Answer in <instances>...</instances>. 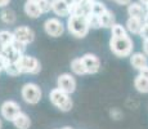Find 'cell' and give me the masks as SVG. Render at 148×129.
<instances>
[{"instance_id": "obj_28", "label": "cell", "mask_w": 148, "mask_h": 129, "mask_svg": "<svg viewBox=\"0 0 148 129\" xmlns=\"http://www.w3.org/2000/svg\"><path fill=\"white\" fill-rule=\"evenodd\" d=\"M12 47H13L17 52H18L19 54H22V56H23L25 52H26L27 45H26V44H23V43H21V41H18V40H14L13 44H12Z\"/></svg>"}, {"instance_id": "obj_10", "label": "cell", "mask_w": 148, "mask_h": 129, "mask_svg": "<svg viewBox=\"0 0 148 129\" xmlns=\"http://www.w3.org/2000/svg\"><path fill=\"white\" fill-rule=\"evenodd\" d=\"M82 63L85 66V70H86V74H97L101 68V61L99 58L93 53H86L81 57Z\"/></svg>"}, {"instance_id": "obj_5", "label": "cell", "mask_w": 148, "mask_h": 129, "mask_svg": "<svg viewBox=\"0 0 148 129\" xmlns=\"http://www.w3.org/2000/svg\"><path fill=\"white\" fill-rule=\"evenodd\" d=\"M17 66H18L21 74H31V75H36L41 71V65L39 62V59L36 57L32 56H27V54H23L21 56V58L17 62Z\"/></svg>"}, {"instance_id": "obj_19", "label": "cell", "mask_w": 148, "mask_h": 129, "mask_svg": "<svg viewBox=\"0 0 148 129\" xmlns=\"http://www.w3.org/2000/svg\"><path fill=\"white\" fill-rule=\"evenodd\" d=\"M71 71H72L75 75L77 76H81V75H85L86 74V70H85V66L82 63V59L81 57H76L71 61Z\"/></svg>"}, {"instance_id": "obj_35", "label": "cell", "mask_w": 148, "mask_h": 129, "mask_svg": "<svg viewBox=\"0 0 148 129\" xmlns=\"http://www.w3.org/2000/svg\"><path fill=\"white\" fill-rule=\"evenodd\" d=\"M95 0H73V4H77V3H94Z\"/></svg>"}, {"instance_id": "obj_32", "label": "cell", "mask_w": 148, "mask_h": 129, "mask_svg": "<svg viewBox=\"0 0 148 129\" xmlns=\"http://www.w3.org/2000/svg\"><path fill=\"white\" fill-rule=\"evenodd\" d=\"M117 4H120V5H129V4H132V0H115Z\"/></svg>"}, {"instance_id": "obj_26", "label": "cell", "mask_w": 148, "mask_h": 129, "mask_svg": "<svg viewBox=\"0 0 148 129\" xmlns=\"http://www.w3.org/2000/svg\"><path fill=\"white\" fill-rule=\"evenodd\" d=\"M86 19H88V23H89L90 28H99V27H102V26H101V19H99V17L95 16V14H89V16L86 17Z\"/></svg>"}, {"instance_id": "obj_3", "label": "cell", "mask_w": 148, "mask_h": 129, "mask_svg": "<svg viewBox=\"0 0 148 129\" xmlns=\"http://www.w3.org/2000/svg\"><path fill=\"white\" fill-rule=\"evenodd\" d=\"M110 48L112 50V53L117 57H130L133 53V40L129 36H124V38H115L112 36L110 40Z\"/></svg>"}, {"instance_id": "obj_42", "label": "cell", "mask_w": 148, "mask_h": 129, "mask_svg": "<svg viewBox=\"0 0 148 129\" xmlns=\"http://www.w3.org/2000/svg\"><path fill=\"white\" fill-rule=\"evenodd\" d=\"M0 72H1V71H0Z\"/></svg>"}, {"instance_id": "obj_12", "label": "cell", "mask_w": 148, "mask_h": 129, "mask_svg": "<svg viewBox=\"0 0 148 129\" xmlns=\"http://www.w3.org/2000/svg\"><path fill=\"white\" fill-rule=\"evenodd\" d=\"M0 54L4 57L7 62H13V63H17L18 59L21 58V56H22V54H19L18 52L14 49L12 45H8V47L3 48V49L0 50Z\"/></svg>"}, {"instance_id": "obj_24", "label": "cell", "mask_w": 148, "mask_h": 129, "mask_svg": "<svg viewBox=\"0 0 148 129\" xmlns=\"http://www.w3.org/2000/svg\"><path fill=\"white\" fill-rule=\"evenodd\" d=\"M107 10L106 5L103 4L102 1H98V0H95L94 3L92 4V14H95V16H102L104 12Z\"/></svg>"}, {"instance_id": "obj_41", "label": "cell", "mask_w": 148, "mask_h": 129, "mask_svg": "<svg viewBox=\"0 0 148 129\" xmlns=\"http://www.w3.org/2000/svg\"><path fill=\"white\" fill-rule=\"evenodd\" d=\"M146 9H147V13H148V4H146Z\"/></svg>"}, {"instance_id": "obj_1", "label": "cell", "mask_w": 148, "mask_h": 129, "mask_svg": "<svg viewBox=\"0 0 148 129\" xmlns=\"http://www.w3.org/2000/svg\"><path fill=\"white\" fill-rule=\"evenodd\" d=\"M49 101L50 103L61 110L62 112H68L73 107V101L71 98V94L61 90L59 88H53L49 93Z\"/></svg>"}, {"instance_id": "obj_8", "label": "cell", "mask_w": 148, "mask_h": 129, "mask_svg": "<svg viewBox=\"0 0 148 129\" xmlns=\"http://www.w3.org/2000/svg\"><path fill=\"white\" fill-rule=\"evenodd\" d=\"M57 88H59L61 90L66 92L68 94H72L76 90V79L73 75L68 72L61 74L57 79Z\"/></svg>"}, {"instance_id": "obj_40", "label": "cell", "mask_w": 148, "mask_h": 129, "mask_svg": "<svg viewBox=\"0 0 148 129\" xmlns=\"http://www.w3.org/2000/svg\"><path fill=\"white\" fill-rule=\"evenodd\" d=\"M3 128V123H1V119H0V129Z\"/></svg>"}, {"instance_id": "obj_13", "label": "cell", "mask_w": 148, "mask_h": 129, "mask_svg": "<svg viewBox=\"0 0 148 129\" xmlns=\"http://www.w3.org/2000/svg\"><path fill=\"white\" fill-rule=\"evenodd\" d=\"M12 123H13V125L17 129H30V127H31L30 116H28L26 112H23V111H21V112L16 116V119H14Z\"/></svg>"}, {"instance_id": "obj_17", "label": "cell", "mask_w": 148, "mask_h": 129, "mask_svg": "<svg viewBox=\"0 0 148 129\" xmlns=\"http://www.w3.org/2000/svg\"><path fill=\"white\" fill-rule=\"evenodd\" d=\"M25 13H26L27 17L30 18H39L41 16V10L39 8L38 3H32V1H26L25 3Z\"/></svg>"}, {"instance_id": "obj_39", "label": "cell", "mask_w": 148, "mask_h": 129, "mask_svg": "<svg viewBox=\"0 0 148 129\" xmlns=\"http://www.w3.org/2000/svg\"><path fill=\"white\" fill-rule=\"evenodd\" d=\"M62 129H73V128H71V127H64V128H62Z\"/></svg>"}, {"instance_id": "obj_7", "label": "cell", "mask_w": 148, "mask_h": 129, "mask_svg": "<svg viewBox=\"0 0 148 129\" xmlns=\"http://www.w3.org/2000/svg\"><path fill=\"white\" fill-rule=\"evenodd\" d=\"M44 30L49 36L59 38L64 32V25L58 18H48L44 22Z\"/></svg>"}, {"instance_id": "obj_11", "label": "cell", "mask_w": 148, "mask_h": 129, "mask_svg": "<svg viewBox=\"0 0 148 129\" xmlns=\"http://www.w3.org/2000/svg\"><path fill=\"white\" fill-rule=\"evenodd\" d=\"M52 10L59 17L71 16V7L64 0H52Z\"/></svg>"}, {"instance_id": "obj_30", "label": "cell", "mask_w": 148, "mask_h": 129, "mask_svg": "<svg viewBox=\"0 0 148 129\" xmlns=\"http://www.w3.org/2000/svg\"><path fill=\"white\" fill-rule=\"evenodd\" d=\"M7 63H8V62L5 61V58L1 56V54H0V71H4L5 70V66H7Z\"/></svg>"}, {"instance_id": "obj_16", "label": "cell", "mask_w": 148, "mask_h": 129, "mask_svg": "<svg viewBox=\"0 0 148 129\" xmlns=\"http://www.w3.org/2000/svg\"><path fill=\"white\" fill-rule=\"evenodd\" d=\"M127 14L130 17H134V18L143 19L146 16V10L142 7L140 3H132V4L127 5Z\"/></svg>"}, {"instance_id": "obj_25", "label": "cell", "mask_w": 148, "mask_h": 129, "mask_svg": "<svg viewBox=\"0 0 148 129\" xmlns=\"http://www.w3.org/2000/svg\"><path fill=\"white\" fill-rule=\"evenodd\" d=\"M5 72L8 74L9 76H18L21 75V71H19L17 63H13V62H8L7 66H5Z\"/></svg>"}, {"instance_id": "obj_37", "label": "cell", "mask_w": 148, "mask_h": 129, "mask_svg": "<svg viewBox=\"0 0 148 129\" xmlns=\"http://www.w3.org/2000/svg\"><path fill=\"white\" fill-rule=\"evenodd\" d=\"M139 1H140V3H143L144 5H146V4H148V0H139Z\"/></svg>"}, {"instance_id": "obj_22", "label": "cell", "mask_w": 148, "mask_h": 129, "mask_svg": "<svg viewBox=\"0 0 148 129\" xmlns=\"http://www.w3.org/2000/svg\"><path fill=\"white\" fill-rule=\"evenodd\" d=\"M134 87L140 93H148V79L142 75H138L134 80Z\"/></svg>"}, {"instance_id": "obj_33", "label": "cell", "mask_w": 148, "mask_h": 129, "mask_svg": "<svg viewBox=\"0 0 148 129\" xmlns=\"http://www.w3.org/2000/svg\"><path fill=\"white\" fill-rule=\"evenodd\" d=\"M143 50H144V54L148 56V40H144L143 41Z\"/></svg>"}, {"instance_id": "obj_18", "label": "cell", "mask_w": 148, "mask_h": 129, "mask_svg": "<svg viewBox=\"0 0 148 129\" xmlns=\"http://www.w3.org/2000/svg\"><path fill=\"white\" fill-rule=\"evenodd\" d=\"M14 40H16V38H14L13 31L1 30L0 31V50H1L3 48L8 47V45H12Z\"/></svg>"}, {"instance_id": "obj_23", "label": "cell", "mask_w": 148, "mask_h": 129, "mask_svg": "<svg viewBox=\"0 0 148 129\" xmlns=\"http://www.w3.org/2000/svg\"><path fill=\"white\" fill-rule=\"evenodd\" d=\"M111 32H112V36H115V38H124V36H127L126 28H125L122 25H119V23L112 26Z\"/></svg>"}, {"instance_id": "obj_36", "label": "cell", "mask_w": 148, "mask_h": 129, "mask_svg": "<svg viewBox=\"0 0 148 129\" xmlns=\"http://www.w3.org/2000/svg\"><path fill=\"white\" fill-rule=\"evenodd\" d=\"M143 22H144V25H147V26H148V13H146V16H144Z\"/></svg>"}, {"instance_id": "obj_9", "label": "cell", "mask_w": 148, "mask_h": 129, "mask_svg": "<svg viewBox=\"0 0 148 129\" xmlns=\"http://www.w3.org/2000/svg\"><path fill=\"white\" fill-rule=\"evenodd\" d=\"M13 32H14L16 40H18V41L23 43V44H26V45L31 44V43L35 40V32H34L32 28L27 27V26H19Z\"/></svg>"}, {"instance_id": "obj_31", "label": "cell", "mask_w": 148, "mask_h": 129, "mask_svg": "<svg viewBox=\"0 0 148 129\" xmlns=\"http://www.w3.org/2000/svg\"><path fill=\"white\" fill-rule=\"evenodd\" d=\"M139 71H140V74H139V75H142L143 77H147V79H148V65L146 66V67L142 68V70H139Z\"/></svg>"}, {"instance_id": "obj_38", "label": "cell", "mask_w": 148, "mask_h": 129, "mask_svg": "<svg viewBox=\"0 0 148 129\" xmlns=\"http://www.w3.org/2000/svg\"><path fill=\"white\" fill-rule=\"evenodd\" d=\"M27 1H32V3H38L39 0H27Z\"/></svg>"}, {"instance_id": "obj_27", "label": "cell", "mask_w": 148, "mask_h": 129, "mask_svg": "<svg viewBox=\"0 0 148 129\" xmlns=\"http://www.w3.org/2000/svg\"><path fill=\"white\" fill-rule=\"evenodd\" d=\"M38 5L40 8L41 13H48L52 10V1L50 0H39Z\"/></svg>"}, {"instance_id": "obj_14", "label": "cell", "mask_w": 148, "mask_h": 129, "mask_svg": "<svg viewBox=\"0 0 148 129\" xmlns=\"http://www.w3.org/2000/svg\"><path fill=\"white\" fill-rule=\"evenodd\" d=\"M130 63L136 70H142L148 65V59L144 53H134L130 56Z\"/></svg>"}, {"instance_id": "obj_6", "label": "cell", "mask_w": 148, "mask_h": 129, "mask_svg": "<svg viewBox=\"0 0 148 129\" xmlns=\"http://www.w3.org/2000/svg\"><path fill=\"white\" fill-rule=\"evenodd\" d=\"M21 111V106L16 101H12V99L3 102L1 107H0V114H1L3 119L8 120V121H13Z\"/></svg>"}, {"instance_id": "obj_34", "label": "cell", "mask_w": 148, "mask_h": 129, "mask_svg": "<svg viewBox=\"0 0 148 129\" xmlns=\"http://www.w3.org/2000/svg\"><path fill=\"white\" fill-rule=\"evenodd\" d=\"M10 3V0H0V8H5Z\"/></svg>"}, {"instance_id": "obj_20", "label": "cell", "mask_w": 148, "mask_h": 129, "mask_svg": "<svg viewBox=\"0 0 148 129\" xmlns=\"http://www.w3.org/2000/svg\"><path fill=\"white\" fill-rule=\"evenodd\" d=\"M99 19H101V26L104 28H112V26H115V14H113L111 10H106L102 16H99Z\"/></svg>"}, {"instance_id": "obj_15", "label": "cell", "mask_w": 148, "mask_h": 129, "mask_svg": "<svg viewBox=\"0 0 148 129\" xmlns=\"http://www.w3.org/2000/svg\"><path fill=\"white\" fill-rule=\"evenodd\" d=\"M143 19L140 18H134V17H129L126 21V30L132 34H140L142 28H143Z\"/></svg>"}, {"instance_id": "obj_2", "label": "cell", "mask_w": 148, "mask_h": 129, "mask_svg": "<svg viewBox=\"0 0 148 129\" xmlns=\"http://www.w3.org/2000/svg\"><path fill=\"white\" fill-rule=\"evenodd\" d=\"M67 28H68V32L77 39L85 38L90 30L86 17H81V16H70L68 17Z\"/></svg>"}, {"instance_id": "obj_4", "label": "cell", "mask_w": 148, "mask_h": 129, "mask_svg": "<svg viewBox=\"0 0 148 129\" xmlns=\"http://www.w3.org/2000/svg\"><path fill=\"white\" fill-rule=\"evenodd\" d=\"M21 97L28 105H38L42 98V92L35 83H26L21 88Z\"/></svg>"}, {"instance_id": "obj_29", "label": "cell", "mask_w": 148, "mask_h": 129, "mask_svg": "<svg viewBox=\"0 0 148 129\" xmlns=\"http://www.w3.org/2000/svg\"><path fill=\"white\" fill-rule=\"evenodd\" d=\"M139 35L142 36L143 40H148V26L147 25H143V28H142V31H140Z\"/></svg>"}, {"instance_id": "obj_21", "label": "cell", "mask_w": 148, "mask_h": 129, "mask_svg": "<svg viewBox=\"0 0 148 129\" xmlns=\"http://www.w3.org/2000/svg\"><path fill=\"white\" fill-rule=\"evenodd\" d=\"M0 19L7 25H13V23H16L17 16L13 9H10V8H4V9L0 12Z\"/></svg>"}]
</instances>
